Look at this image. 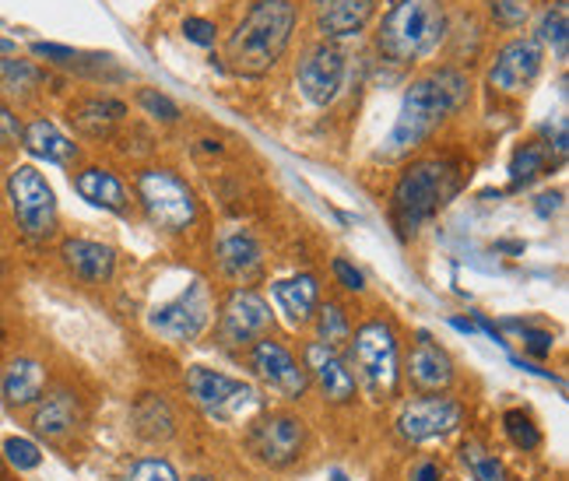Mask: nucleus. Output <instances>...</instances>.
I'll list each match as a JSON object with an SVG mask.
<instances>
[{
	"label": "nucleus",
	"mask_w": 569,
	"mask_h": 481,
	"mask_svg": "<svg viewBox=\"0 0 569 481\" xmlns=\"http://www.w3.org/2000/svg\"><path fill=\"white\" fill-rule=\"evenodd\" d=\"M405 380L419 393H447L457 380V369H453V359L432 341V334L419 331L415 334L411 352H408Z\"/></svg>",
	"instance_id": "17"
},
{
	"label": "nucleus",
	"mask_w": 569,
	"mask_h": 481,
	"mask_svg": "<svg viewBox=\"0 0 569 481\" xmlns=\"http://www.w3.org/2000/svg\"><path fill=\"white\" fill-rule=\"evenodd\" d=\"M541 63H545L541 42L535 36H520V39L502 42L496 50L486 81L496 96H520V92H528L535 78L541 74Z\"/></svg>",
	"instance_id": "13"
},
{
	"label": "nucleus",
	"mask_w": 569,
	"mask_h": 481,
	"mask_svg": "<svg viewBox=\"0 0 569 481\" xmlns=\"http://www.w3.org/2000/svg\"><path fill=\"white\" fill-rule=\"evenodd\" d=\"M566 36H569V21H566V4L562 0H556L552 8H545V14H541V21H538V42L545 47H556L559 53H566Z\"/></svg>",
	"instance_id": "33"
},
{
	"label": "nucleus",
	"mask_w": 569,
	"mask_h": 481,
	"mask_svg": "<svg viewBox=\"0 0 569 481\" xmlns=\"http://www.w3.org/2000/svg\"><path fill=\"white\" fill-rule=\"evenodd\" d=\"M556 166L552 159V148L549 144H541V141H531V144H520L513 151V159H510V183L520 190V187H528L535 183L538 177H545Z\"/></svg>",
	"instance_id": "27"
},
{
	"label": "nucleus",
	"mask_w": 569,
	"mask_h": 481,
	"mask_svg": "<svg viewBox=\"0 0 569 481\" xmlns=\"http://www.w3.org/2000/svg\"><path fill=\"white\" fill-rule=\"evenodd\" d=\"M443 0H393L377 29V50L390 63L426 60L447 39Z\"/></svg>",
	"instance_id": "3"
},
{
	"label": "nucleus",
	"mask_w": 569,
	"mask_h": 481,
	"mask_svg": "<svg viewBox=\"0 0 569 481\" xmlns=\"http://www.w3.org/2000/svg\"><path fill=\"white\" fill-rule=\"evenodd\" d=\"M183 383H187L190 401L201 408L208 419H218V422L250 419V414L264 408V398H260L257 387L236 380L229 373H218V369H208V365H190Z\"/></svg>",
	"instance_id": "8"
},
{
	"label": "nucleus",
	"mask_w": 569,
	"mask_h": 481,
	"mask_svg": "<svg viewBox=\"0 0 569 481\" xmlns=\"http://www.w3.org/2000/svg\"><path fill=\"white\" fill-rule=\"evenodd\" d=\"M183 36L193 42V47H214L218 42V26L208 18H187L183 21Z\"/></svg>",
	"instance_id": "39"
},
{
	"label": "nucleus",
	"mask_w": 569,
	"mask_h": 481,
	"mask_svg": "<svg viewBox=\"0 0 569 481\" xmlns=\"http://www.w3.org/2000/svg\"><path fill=\"white\" fill-rule=\"evenodd\" d=\"M134 422H138V432L144 435V440H169L172 435V425H177V419H172V411L162 398H156V393H144V398L138 401L134 408Z\"/></svg>",
	"instance_id": "29"
},
{
	"label": "nucleus",
	"mask_w": 569,
	"mask_h": 481,
	"mask_svg": "<svg viewBox=\"0 0 569 481\" xmlns=\"http://www.w3.org/2000/svg\"><path fill=\"white\" fill-rule=\"evenodd\" d=\"M50 383V369L32 355H14L0 369V401L11 411L32 408Z\"/></svg>",
	"instance_id": "20"
},
{
	"label": "nucleus",
	"mask_w": 569,
	"mask_h": 481,
	"mask_svg": "<svg viewBox=\"0 0 569 481\" xmlns=\"http://www.w3.org/2000/svg\"><path fill=\"white\" fill-rule=\"evenodd\" d=\"M271 295L274 302L281 305V313L289 317V323L302 327V323H310L313 313H317V305H320V281L310 274V271H302V274H292V278H281L271 285Z\"/></svg>",
	"instance_id": "26"
},
{
	"label": "nucleus",
	"mask_w": 569,
	"mask_h": 481,
	"mask_svg": "<svg viewBox=\"0 0 569 481\" xmlns=\"http://www.w3.org/2000/svg\"><path fill=\"white\" fill-rule=\"evenodd\" d=\"M331 271H335V278H338V285H341V289H348V292H362V289H366L362 271L348 264L345 257H335V260H331Z\"/></svg>",
	"instance_id": "40"
},
{
	"label": "nucleus",
	"mask_w": 569,
	"mask_h": 481,
	"mask_svg": "<svg viewBox=\"0 0 569 481\" xmlns=\"http://www.w3.org/2000/svg\"><path fill=\"white\" fill-rule=\"evenodd\" d=\"M0 338H4V317H0Z\"/></svg>",
	"instance_id": "47"
},
{
	"label": "nucleus",
	"mask_w": 569,
	"mask_h": 481,
	"mask_svg": "<svg viewBox=\"0 0 569 481\" xmlns=\"http://www.w3.org/2000/svg\"><path fill=\"white\" fill-rule=\"evenodd\" d=\"M502 432H507V440L523 453H531V450L541 447V429L535 425L531 414L520 411V408H510L507 414H502Z\"/></svg>",
	"instance_id": "32"
},
{
	"label": "nucleus",
	"mask_w": 569,
	"mask_h": 481,
	"mask_svg": "<svg viewBox=\"0 0 569 481\" xmlns=\"http://www.w3.org/2000/svg\"><path fill=\"white\" fill-rule=\"evenodd\" d=\"M0 144L4 148L21 144V120L8 102H0Z\"/></svg>",
	"instance_id": "41"
},
{
	"label": "nucleus",
	"mask_w": 569,
	"mask_h": 481,
	"mask_svg": "<svg viewBox=\"0 0 569 481\" xmlns=\"http://www.w3.org/2000/svg\"><path fill=\"white\" fill-rule=\"evenodd\" d=\"M190 481H214V478H208V474H197V478H190Z\"/></svg>",
	"instance_id": "46"
},
{
	"label": "nucleus",
	"mask_w": 569,
	"mask_h": 481,
	"mask_svg": "<svg viewBox=\"0 0 569 481\" xmlns=\"http://www.w3.org/2000/svg\"><path fill=\"white\" fill-rule=\"evenodd\" d=\"M552 334L549 331H535V327H523V352H531L535 359H549L552 355Z\"/></svg>",
	"instance_id": "42"
},
{
	"label": "nucleus",
	"mask_w": 569,
	"mask_h": 481,
	"mask_svg": "<svg viewBox=\"0 0 569 481\" xmlns=\"http://www.w3.org/2000/svg\"><path fill=\"white\" fill-rule=\"evenodd\" d=\"M29 425H32V432L39 435V440H47V443L71 440L74 429L81 425V401L68 387H57L50 393H42V398L32 404Z\"/></svg>",
	"instance_id": "18"
},
{
	"label": "nucleus",
	"mask_w": 569,
	"mask_h": 481,
	"mask_svg": "<svg viewBox=\"0 0 569 481\" xmlns=\"http://www.w3.org/2000/svg\"><path fill=\"white\" fill-rule=\"evenodd\" d=\"M0 271H4V257H0Z\"/></svg>",
	"instance_id": "48"
},
{
	"label": "nucleus",
	"mask_w": 569,
	"mask_h": 481,
	"mask_svg": "<svg viewBox=\"0 0 569 481\" xmlns=\"http://www.w3.org/2000/svg\"><path fill=\"white\" fill-rule=\"evenodd\" d=\"M4 461L14 468V471H36L42 464V453L32 440H26V435H8L4 440Z\"/></svg>",
	"instance_id": "34"
},
{
	"label": "nucleus",
	"mask_w": 569,
	"mask_h": 481,
	"mask_svg": "<svg viewBox=\"0 0 569 481\" xmlns=\"http://www.w3.org/2000/svg\"><path fill=\"white\" fill-rule=\"evenodd\" d=\"M453 327H457V331H465V334H475L478 331V327L471 323V320H450Z\"/></svg>",
	"instance_id": "44"
},
{
	"label": "nucleus",
	"mask_w": 569,
	"mask_h": 481,
	"mask_svg": "<svg viewBox=\"0 0 569 481\" xmlns=\"http://www.w3.org/2000/svg\"><path fill=\"white\" fill-rule=\"evenodd\" d=\"M134 193L148 214V222L162 232H190L197 222V193L172 169L148 166L138 172Z\"/></svg>",
	"instance_id": "6"
},
{
	"label": "nucleus",
	"mask_w": 569,
	"mask_h": 481,
	"mask_svg": "<svg viewBox=\"0 0 569 481\" xmlns=\"http://www.w3.org/2000/svg\"><path fill=\"white\" fill-rule=\"evenodd\" d=\"M348 369L373 401H393L401 393V344L390 320H366L348 338Z\"/></svg>",
	"instance_id": "4"
},
{
	"label": "nucleus",
	"mask_w": 569,
	"mask_h": 481,
	"mask_svg": "<svg viewBox=\"0 0 569 481\" xmlns=\"http://www.w3.org/2000/svg\"><path fill=\"white\" fill-rule=\"evenodd\" d=\"M465 425V404L450 398V393H422V398L408 401L398 411V435L405 443H429V440H443V435L457 432Z\"/></svg>",
	"instance_id": "10"
},
{
	"label": "nucleus",
	"mask_w": 569,
	"mask_h": 481,
	"mask_svg": "<svg viewBox=\"0 0 569 481\" xmlns=\"http://www.w3.org/2000/svg\"><path fill=\"white\" fill-rule=\"evenodd\" d=\"M8 201L18 232L32 243H50L60 229L57 193L36 166H18L8 177Z\"/></svg>",
	"instance_id": "7"
},
{
	"label": "nucleus",
	"mask_w": 569,
	"mask_h": 481,
	"mask_svg": "<svg viewBox=\"0 0 569 481\" xmlns=\"http://www.w3.org/2000/svg\"><path fill=\"white\" fill-rule=\"evenodd\" d=\"M47 81L36 63L29 60H14V57H0V96L8 99H29L39 92V84Z\"/></svg>",
	"instance_id": "28"
},
{
	"label": "nucleus",
	"mask_w": 569,
	"mask_h": 481,
	"mask_svg": "<svg viewBox=\"0 0 569 481\" xmlns=\"http://www.w3.org/2000/svg\"><path fill=\"white\" fill-rule=\"evenodd\" d=\"M68 117L74 123V130L81 138H109L113 134V127L127 117V106L120 99H109V96H84V99H74Z\"/></svg>",
	"instance_id": "24"
},
{
	"label": "nucleus",
	"mask_w": 569,
	"mask_h": 481,
	"mask_svg": "<svg viewBox=\"0 0 569 481\" xmlns=\"http://www.w3.org/2000/svg\"><path fill=\"white\" fill-rule=\"evenodd\" d=\"M345 71H348L345 53L335 47V42H317V47L302 53L299 68H296L299 92L313 106H331L345 89Z\"/></svg>",
	"instance_id": "15"
},
{
	"label": "nucleus",
	"mask_w": 569,
	"mask_h": 481,
	"mask_svg": "<svg viewBox=\"0 0 569 481\" xmlns=\"http://www.w3.org/2000/svg\"><path fill=\"white\" fill-rule=\"evenodd\" d=\"M489 14L499 29H523L531 18V0H489Z\"/></svg>",
	"instance_id": "35"
},
{
	"label": "nucleus",
	"mask_w": 569,
	"mask_h": 481,
	"mask_svg": "<svg viewBox=\"0 0 569 481\" xmlns=\"http://www.w3.org/2000/svg\"><path fill=\"white\" fill-rule=\"evenodd\" d=\"M457 193V169L440 162V159H422V162H411L398 183H393V197H390V208H393V222H398L405 232L419 229L422 222L450 204V197Z\"/></svg>",
	"instance_id": "5"
},
{
	"label": "nucleus",
	"mask_w": 569,
	"mask_h": 481,
	"mask_svg": "<svg viewBox=\"0 0 569 481\" xmlns=\"http://www.w3.org/2000/svg\"><path fill=\"white\" fill-rule=\"evenodd\" d=\"M32 53L50 63H60V68H81L84 63V53H78L71 47H57V42H32Z\"/></svg>",
	"instance_id": "38"
},
{
	"label": "nucleus",
	"mask_w": 569,
	"mask_h": 481,
	"mask_svg": "<svg viewBox=\"0 0 569 481\" xmlns=\"http://www.w3.org/2000/svg\"><path fill=\"white\" fill-rule=\"evenodd\" d=\"M60 260L84 285H109L117 274V250L99 243V239H81V236L63 239Z\"/></svg>",
	"instance_id": "21"
},
{
	"label": "nucleus",
	"mask_w": 569,
	"mask_h": 481,
	"mask_svg": "<svg viewBox=\"0 0 569 481\" xmlns=\"http://www.w3.org/2000/svg\"><path fill=\"white\" fill-rule=\"evenodd\" d=\"M247 362L253 369V377L264 383L268 390L281 393L284 401H302L306 390H310V377H306V369L299 365V359L281 341H274L271 334L260 338L250 348Z\"/></svg>",
	"instance_id": "14"
},
{
	"label": "nucleus",
	"mask_w": 569,
	"mask_h": 481,
	"mask_svg": "<svg viewBox=\"0 0 569 481\" xmlns=\"http://www.w3.org/2000/svg\"><path fill=\"white\" fill-rule=\"evenodd\" d=\"M274 327V313L268 299L257 289H232L222 302V313H218V341L222 348H232V352H250V348L268 338Z\"/></svg>",
	"instance_id": "9"
},
{
	"label": "nucleus",
	"mask_w": 569,
	"mask_h": 481,
	"mask_svg": "<svg viewBox=\"0 0 569 481\" xmlns=\"http://www.w3.org/2000/svg\"><path fill=\"white\" fill-rule=\"evenodd\" d=\"M211 292L204 281H193L187 292H180L172 302H162L148 313V327L159 338L172 341V344H190L204 334V327L211 323Z\"/></svg>",
	"instance_id": "11"
},
{
	"label": "nucleus",
	"mask_w": 569,
	"mask_h": 481,
	"mask_svg": "<svg viewBox=\"0 0 569 481\" xmlns=\"http://www.w3.org/2000/svg\"><path fill=\"white\" fill-rule=\"evenodd\" d=\"M0 53L8 57V53H11V42H4V39H0Z\"/></svg>",
	"instance_id": "45"
},
{
	"label": "nucleus",
	"mask_w": 569,
	"mask_h": 481,
	"mask_svg": "<svg viewBox=\"0 0 569 481\" xmlns=\"http://www.w3.org/2000/svg\"><path fill=\"white\" fill-rule=\"evenodd\" d=\"M377 14V0H313V26L323 42L356 39Z\"/></svg>",
	"instance_id": "19"
},
{
	"label": "nucleus",
	"mask_w": 569,
	"mask_h": 481,
	"mask_svg": "<svg viewBox=\"0 0 569 481\" xmlns=\"http://www.w3.org/2000/svg\"><path fill=\"white\" fill-rule=\"evenodd\" d=\"M74 190L81 193V201H89L92 208L113 211V214H127L130 211V193L120 183L117 172H109L102 166H89L74 172Z\"/></svg>",
	"instance_id": "25"
},
{
	"label": "nucleus",
	"mask_w": 569,
	"mask_h": 481,
	"mask_svg": "<svg viewBox=\"0 0 569 481\" xmlns=\"http://www.w3.org/2000/svg\"><path fill=\"white\" fill-rule=\"evenodd\" d=\"M471 99V81L457 68H440L426 78H415L401 99V113L383 141V159H405L419 148L436 127Z\"/></svg>",
	"instance_id": "1"
},
{
	"label": "nucleus",
	"mask_w": 569,
	"mask_h": 481,
	"mask_svg": "<svg viewBox=\"0 0 569 481\" xmlns=\"http://www.w3.org/2000/svg\"><path fill=\"white\" fill-rule=\"evenodd\" d=\"M247 447L260 464L268 468H289L306 450V422L292 411H264L250 425Z\"/></svg>",
	"instance_id": "12"
},
{
	"label": "nucleus",
	"mask_w": 569,
	"mask_h": 481,
	"mask_svg": "<svg viewBox=\"0 0 569 481\" xmlns=\"http://www.w3.org/2000/svg\"><path fill=\"white\" fill-rule=\"evenodd\" d=\"M127 481H180V474L162 457H144L127 471Z\"/></svg>",
	"instance_id": "37"
},
{
	"label": "nucleus",
	"mask_w": 569,
	"mask_h": 481,
	"mask_svg": "<svg viewBox=\"0 0 569 481\" xmlns=\"http://www.w3.org/2000/svg\"><path fill=\"white\" fill-rule=\"evenodd\" d=\"M296 21L299 8L292 0H253L250 11L236 21V29L226 39L229 68L243 78H260L278 68L284 50L292 47Z\"/></svg>",
	"instance_id": "2"
},
{
	"label": "nucleus",
	"mask_w": 569,
	"mask_h": 481,
	"mask_svg": "<svg viewBox=\"0 0 569 481\" xmlns=\"http://www.w3.org/2000/svg\"><path fill=\"white\" fill-rule=\"evenodd\" d=\"M461 461L468 464V471H471L475 481H510L507 464H502L496 453H489L486 447L475 443V440L461 447Z\"/></svg>",
	"instance_id": "31"
},
{
	"label": "nucleus",
	"mask_w": 569,
	"mask_h": 481,
	"mask_svg": "<svg viewBox=\"0 0 569 481\" xmlns=\"http://www.w3.org/2000/svg\"><path fill=\"white\" fill-rule=\"evenodd\" d=\"M21 148H26L32 159L53 162V166H74L81 156L78 144L47 117H36L21 127Z\"/></svg>",
	"instance_id": "23"
},
{
	"label": "nucleus",
	"mask_w": 569,
	"mask_h": 481,
	"mask_svg": "<svg viewBox=\"0 0 569 481\" xmlns=\"http://www.w3.org/2000/svg\"><path fill=\"white\" fill-rule=\"evenodd\" d=\"M302 369H306V377L317 383L327 404H352L356 401L359 383L338 348H327L323 341H310L302 348Z\"/></svg>",
	"instance_id": "16"
},
{
	"label": "nucleus",
	"mask_w": 569,
	"mask_h": 481,
	"mask_svg": "<svg viewBox=\"0 0 569 481\" xmlns=\"http://www.w3.org/2000/svg\"><path fill=\"white\" fill-rule=\"evenodd\" d=\"M317 341H323L327 348H345L348 338H352V320H348V310L341 302H323L317 305Z\"/></svg>",
	"instance_id": "30"
},
{
	"label": "nucleus",
	"mask_w": 569,
	"mask_h": 481,
	"mask_svg": "<svg viewBox=\"0 0 569 481\" xmlns=\"http://www.w3.org/2000/svg\"><path fill=\"white\" fill-rule=\"evenodd\" d=\"M408 481H443V464L432 461V457H422L408 468Z\"/></svg>",
	"instance_id": "43"
},
{
	"label": "nucleus",
	"mask_w": 569,
	"mask_h": 481,
	"mask_svg": "<svg viewBox=\"0 0 569 481\" xmlns=\"http://www.w3.org/2000/svg\"><path fill=\"white\" fill-rule=\"evenodd\" d=\"M218 271L236 281L239 289H250L264 274V247L243 229L222 236V243H218Z\"/></svg>",
	"instance_id": "22"
},
{
	"label": "nucleus",
	"mask_w": 569,
	"mask_h": 481,
	"mask_svg": "<svg viewBox=\"0 0 569 481\" xmlns=\"http://www.w3.org/2000/svg\"><path fill=\"white\" fill-rule=\"evenodd\" d=\"M138 106L144 109L148 117H156V120H162V123H177L183 113H180V106L172 102L169 96H162V92H156V89H141L138 92Z\"/></svg>",
	"instance_id": "36"
}]
</instances>
